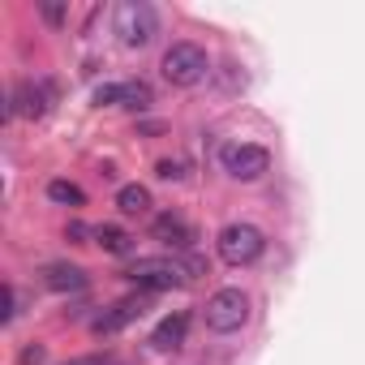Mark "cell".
<instances>
[{
  "instance_id": "17",
  "label": "cell",
  "mask_w": 365,
  "mask_h": 365,
  "mask_svg": "<svg viewBox=\"0 0 365 365\" xmlns=\"http://www.w3.org/2000/svg\"><path fill=\"white\" fill-rule=\"evenodd\" d=\"M39 361H43V348H39V344H35V348H26V352H22V365H39Z\"/></svg>"
},
{
  "instance_id": "6",
  "label": "cell",
  "mask_w": 365,
  "mask_h": 365,
  "mask_svg": "<svg viewBox=\"0 0 365 365\" xmlns=\"http://www.w3.org/2000/svg\"><path fill=\"white\" fill-rule=\"evenodd\" d=\"M220 163L232 180H258L271 172V150L258 146V142H228L220 150Z\"/></svg>"
},
{
  "instance_id": "5",
  "label": "cell",
  "mask_w": 365,
  "mask_h": 365,
  "mask_svg": "<svg viewBox=\"0 0 365 365\" xmlns=\"http://www.w3.org/2000/svg\"><path fill=\"white\" fill-rule=\"evenodd\" d=\"M250 322V297L241 288H220L211 301H207V327L215 335H232Z\"/></svg>"
},
{
  "instance_id": "16",
  "label": "cell",
  "mask_w": 365,
  "mask_h": 365,
  "mask_svg": "<svg viewBox=\"0 0 365 365\" xmlns=\"http://www.w3.org/2000/svg\"><path fill=\"white\" fill-rule=\"evenodd\" d=\"M185 172H190L185 159H163V163H159V176H163V180H185Z\"/></svg>"
},
{
  "instance_id": "18",
  "label": "cell",
  "mask_w": 365,
  "mask_h": 365,
  "mask_svg": "<svg viewBox=\"0 0 365 365\" xmlns=\"http://www.w3.org/2000/svg\"><path fill=\"white\" fill-rule=\"evenodd\" d=\"M65 365H108V356H73V361H65Z\"/></svg>"
},
{
  "instance_id": "13",
  "label": "cell",
  "mask_w": 365,
  "mask_h": 365,
  "mask_svg": "<svg viewBox=\"0 0 365 365\" xmlns=\"http://www.w3.org/2000/svg\"><path fill=\"white\" fill-rule=\"evenodd\" d=\"M116 207H120L125 215H146V211H150V190H146V185H125V190L116 194Z\"/></svg>"
},
{
  "instance_id": "9",
  "label": "cell",
  "mask_w": 365,
  "mask_h": 365,
  "mask_svg": "<svg viewBox=\"0 0 365 365\" xmlns=\"http://www.w3.org/2000/svg\"><path fill=\"white\" fill-rule=\"evenodd\" d=\"M138 314H142V301H138V297H129V301H116L112 309H103V314L91 322V331H95V335H116V331H120V327H129Z\"/></svg>"
},
{
  "instance_id": "8",
  "label": "cell",
  "mask_w": 365,
  "mask_h": 365,
  "mask_svg": "<svg viewBox=\"0 0 365 365\" xmlns=\"http://www.w3.org/2000/svg\"><path fill=\"white\" fill-rule=\"evenodd\" d=\"M95 103H120V108H146L150 103V86L146 82H112L95 91Z\"/></svg>"
},
{
  "instance_id": "15",
  "label": "cell",
  "mask_w": 365,
  "mask_h": 365,
  "mask_svg": "<svg viewBox=\"0 0 365 365\" xmlns=\"http://www.w3.org/2000/svg\"><path fill=\"white\" fill-rule=\"evenodd\" d=\"M48 198H52V202H65V207H82V190L69 185V180H52V185H48Z\"/></svg>"
},
{
  "instance_id": "4",
  "label": "cell",
  "mask_w": 365,
  "mask_h": 365,
  "mask_svg": "<svg viewBox=\"0 0 365 365\" xmlns=\"http://www.w3.org/2000/svg\"><path fill=\"white\" fill-rule=\"evenodd\" d=\"M215 250H220V258H224L228 267H250V262L262 258L267 237H262L254 224H228V228L215 237Z\"/></svg>"
},
{
  "instance_id": "2",
  "label": "cell",
  "mask_w": 365,
  "mask_h": 365,
  "mask_svg": "<svg viewBox=\"0 0 365 365\" xmlns=\"http://www.w3.org/2000/svg\"><path fill=\"white\" fill-rule=\"evenodd\" d=\"M112 31L125 48H146L159 35V14L150 0H120L112 14Z\"/></svg>"
},
{
  "instance_id": "7",
  "label": "cell",
  "mask_w": 365,
  "mask_h": 365,
  "mask_svg": "<svg viewBox=\"0 0 365 365\" xmlns=\"http://www.w3.org/2000/svg\"><path fill=\"white\" fill-rule=\"evenodd\" d=\"M48 108H52V86L48 82H18L14 95H9V116L39 120V116H48Z\"/></svg>"
},
{
  "instance_id": "19",
  "label": "cell",
  "mask_w": 365,
  "mask_h": 365,
  "mask_svg": "<svg viewBox=\"0 0 365 365\" xmlns=\"http://www.w3.org/2000/svg\"><path fill=\"white\" fill-rule=\"evenodd\" d=\"M43 18H48V22H61V18H65V9H61V5H43Z\"/></svg>"
},
{
  "instance_id": "12",
  "label": "cell",
  "mask_w": 365,
  "mask_h": 365,
  "mask_svg": "<svg viewBox=\"0 0 365 365\" xmlns=\"http://www.w3.org/2000/svg\"><path fill=\"white\" fill-rule=\"evenodd\" d=\"M48 288H56V292H82L86 288V271L82 267H48Z\"/></svg>"
},
{
  "instance_id": "1",
  "label": "cell",
  "mask_w": 365,
  "mask_h": 365,
  "mask_svg": "<svg viewBox=\"0 0 365 365\" xmlns=\"http://www.w3.org/2000/svg\"><path fill=\"white\" fill-rule=\"evenodd\" d=\"M198 271H202L198 258H138V262L125 271V279H129L138 292H163V288L190 284Z\"/></svg>"
},
{
  "instance_id": "11",
  "label": "cell",
  "mask_w": 365,
  "mask_h": 365,
  "mask_svg": "<svg viewBox=\"0 0 365 365\" xmlns=\"http://www.w3.org/2000/svg\"><path fill=\"white\" fill-rule=\"evenodd\" d=\"M155 237H159L163 245H176V250H185V245L194 241L190 224L180 220V215H159V220H155Z\"/></svg>"
},
{
  "instance_id": "10",
  "label": "cell",
  "mask_w": 365,
  "mask_h": 365,
  "mask_svg": "<svg viewBox=\"0 0 365 365\" xmlns=\"http://www.w3.org/2000/svg\"><path fill=\"white\" fill-rule=\"evenodd\" d=\"M185 331H190V314H168L155 331H150V348H159V352H172V348H180L185 344Z\"/></svg>"
},
{
  "instance_id": "3",
  "label": "cell",
  "mask_w": 365,
  "mask_h": 365,
  "mask_svg": "<svg viewBox=\"0 0 365 365\" xmlns=\"http://www.w3.org/2000/svg\"><path fill=\"white\" fill-rule=\"evenodd\" d=\"M163 78L172 82V86H198L207 73H211V56H207V48H198V43H190V39H180V43H172L168 52H163Z\"/></svg>"
},
{
  "instance_id": "14",
  "label": "cell",
  "mask_w": 365,
  "mask_h": 365,
  "mask_svg": "<svg viewBox=\"0 0 365 365\" xmlns=\"http://www.w3.org/2000/svg\"><path fill=\"white\" fill-rule=\"evenodd\" d=\"M95 241H99L108 254H129V250H133V237H129V232H120V228H112V224L95 228Z\"/></svg>"
}]
</instances>
